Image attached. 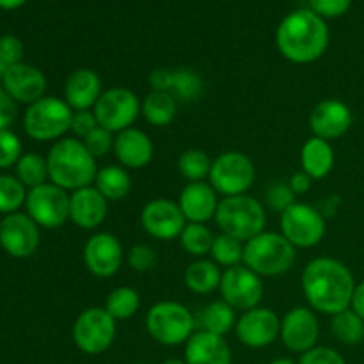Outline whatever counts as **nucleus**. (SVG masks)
I'll use <instances>...</instances> for the list:
<instances>
[{
    "label": "nucleus",
    "mask_w": 364,
    "mask_h": 364,
    "mask_svg": "<svg viewBox=\"0 0 364 364\" xmlns=\"http://www.w3.org/2000/svg\"><path fill=\"white\" fill-rule=\"evenodd\" d=\"M156 251L146 244H137L128 251V267L135 272H149L156 265Z\"/></svg>",
    "instance_id": "nucleus-42"
},
{
    "label": "nucleus",
    "mask_w": 364,
    "mask_h": 364,
    "mask_svg": "<svg viewBox=\"0 0 364 364\" xmlns=\"http://www.w3.org/2000/svg\"><path fill=\"white\" fill-rule=\"evenodd\" d=\"M25 2H27V0H0V9H18V7L23 6Z\"/></svg>",
    "instance_id": "nucleus-51"
},
{
    "label": "nucleus",
    "mask_w": 364,
    "mask_h": 364,
    "mask_svg": "<svg viewBox=\"0 0 364 364\" xmlns=\"http://www.w3.org/2000/svg\"><path fill=\"white\" fill-rule=\"evenodd\" d=\"M178 206L183 212L187 223L206 224L208 220L215 219L219 194L206 181H192L180 192Z\"/></svg>",
    "instance_id": "nucleus-22"
},
{
    "label": "nucleus",
    "mask_w": 364,
    "mask_h": 364,
    "mask_svg": "<svg viewBox=\"0 0 364 364\" xmlns=\"http://www.w3.org/2000/svg\"><path fill=\"white\" fill-rule=\"evenodd\" d=\"M208 180L217 194L224 196V198L242 196L255 183V164L242 151L220 153L212 162Z\"/></svg>",
    "instance_id": "nucleus-8"
},
{
    "label": "nucleus",
    "mask_w": 364,
    "mask_h": 364,
    "mask_svg": "<svg viewBox=\"0 0 364 364\" xmlns=\"http://www.w3.org/2000/svg\"><path fill=\"white\" fill-rule=\"evenodd\" d=\"M196 318L187 306L174 301H160L146 313L148 334L160 345L178 347L194 334Z\"/></svg>",
    "instance_id": "nucleus-6"
},
{
    "label": "nucleus",
    "mask_w": 364,
    "mask_h": 364,
    "mask_svg": "<svg viewBox=\"0 0 364 364\" xmlns=\"http://www.w3.org/2000/svg\"><path fill=\"white\" fill-rule=\"evenodd\" d=\"M71 334L80 352L89 355L103 354L116 340V320L105 308H87L77 316Z\"/></svg>",
    "instance_id": "nucleus-9"
},
{
    "label": "nucleus",
    "mask_w": 364,
    "mask_h": 364,
    "mask_svg": "<svg viewBox=\"0 0 364 364\" xmlns=\"http://www.w3.org/2000/svg\"><path fill=\"white\" fill-rule=\"evenodd\" d=\"M109 212V201L95 187L78 188L70 194V220L80 230H96L102 226Z\"/></svg>",
    "instance_id": "nucleus-21"
},
{
    "label": "nucleus",
    "mask_w": 364,
    "mask_h": 364,
    "mask_svg": "<svg viewBox=\"0 0 364 364\" xmlns=\"http://www.w3.org/2000/svg\"><path fill=\"white\" fill-rule=\"evenodd\" d=\"M102 78L91 68L75 70L64 84V102L73 112L92 110L102 96Z\"/></svg>",
    "instance_id": "nucleus-24"
},
{
    "label": "nucleus",
    "mask_w": 364,
    "mask_h": 364,
    "mask_svg": "<svg viewBox=\"0 0 364 364\" xmlns=\"http://www.w3.org/2000/svg\"><path fill=\"white\" fill-rule=\"evenodd\" d=\"M27 199V192L21 181L14 176H7L2 174L0 176V213H11L16 212Z\"/></svg>",
    "instance_id": "nucleus-38"
},
{
    "label": "nucleus",
    "mask_w": 364,
    "mask_h": 364,
    "mask_svg": "<svg viewBox=\"0 0 364 364\" xmlns=\"http://www.w3.org/2000/svg\"><path fill=\"white\" fill-rule=\"evenodd\" d=\"M141 112L153 127H167L178 112V100L171 92L149 91L142 100Z\"/></svg>",
    "instance_id": "nucleus-28"
},
{
    "label": "nucleus",
    "mask_w": 364,
    "mask_h": 364,
    "mask_svg": "<svg viewBox=\"0 0 364 364\" xmlns=\"http://www.w3.org/2000/svg\"><path fill=\"white\" fill-rule=\"evenodd\" d=\"M95 187L107 201H121L132 191V178L123 166H105L98 171Z\"/></svg>",
    "instance_id": "nucleus-29"
},
{
    "label": "nucleus",
    "mask_w": 364,
    "mask_h": 364,
    "mask_svg": "<svg viewBox=\"0 0 364 364\" xmlns=\"http://www.w3.org/2000/svg\"><path fill=\"white\" fill-rule=\"evenodd\" d=\"M297 247L276 231H263L244 244V265L262 277H277L294 267Z\"/></svg>",
    "instance_id": "nucleus-4"
},
{
    "label": "nucleus",
    "mask_w": 364,
    "mask_h": 364,
    "mask_svg": "<svg viewBox=\"0 0 364 364\" xmlns=\"http://www.w3.org/2000/svg\"><path fill=\"white\" fill-rule=\"evenodd\" d=\"M149 85H151V91L171 92L173 70H167V68H156V70H153L149 73Z\"/></svg>",
    "instance_id": "nucleus-48"
},
{
    "label": "nucleus",
    "mask_w": 364,
    "mask_h": 364,
    "mask_svg": "<svg viewBox=\"0 0 364 364\" xmlns=\"http://www.w3.org/2000/svg\"><path fill=\"white\" fill-rule=\"evenodd\" d=\"M212 162L208 153L203 149L191 148L183 151L178 159V171L185 180L192 181H205V178L210 176V169H212Z\"/></svg>",
    "instance_id": "nucleus-35"
},
{
    "label": "nucleus",
    "mask_w": 364,
    "mask_h": 364,
    "mask_svg": "<svg viewBox=\"0 0 364 364\" xmlns=\"http://www.w3.org/2000/svg\"><path fill=\"white\" fill-rule=\"evenodd\" d=\"M302 291L313 311L338 315L350 308L355 281L345 263L334 258H315L302 270Z\"/></svg>",
    "instance_id": "nucleus-1"
},
{
    "label": "nucleus",
    "mask_w": 364,
    "mask_h": 364,
    "mask_svg": "<svg viewBox=\"0 0 364 364\" xmlns=\"http://www.w3.org/2000/svg\"><path fill=\"white\" fill-rule=\"evenodd\" d=\"M153 142L146 132L139 128H127L119 132L114 141V155L124 169H142L153 160Z\"/></svg>",
    "instance_id": "nucleus-23"
},
{
    "label": "nucleus",
    "mask_w": 364,
    "mask_h": 364,
    "mask_svg": "<svg viewBox=\"0 0 364 364\" xmlns=\"http://www.w3.org/2000/svg\"><path fill=\"white\" fill-rule=\"evenodd\" d=\"M162 364H187L183 361V359H176V358H173V359H166V361H164Z\"/></svg>",
    "instance_id": "nucleus-53"
},
{
    "label": "nucleus",
    "mask_w": 364,
    "mask_h": 364,
    "mask_svg": "<svg viewBox=\"0 0 364 364\" xmlns=\"http://www.w3.org/2000/svg\"><path fill=\"white\" fill-rule=\"evenodd\" d=\"M141 226L156 240H173L180 238L181 231L187 226V219L178 203L159 198L144 205L141 212Z\"/></svg>",
    "instance_id": "nucleus-14"
},
{
    "label": "nucleus",
    "mask_w": 364,
    "mask_h": 364,
    "mask_svg": "<svg viewBox=\"0 0 364 364\" xmlns=\"http://www.w3.org/2000/svg\"><path fill=\"white\" fill-rule=\"evenodd\" d=\"M288 185H290V188L294 191L295 196H302V194H308L309 188H311L313 185V180L309 174L304 173V171H299V173L291 174Z\"/></svg>",
    "instance_id": "nucleus-49"
},
{
    "label": "nucleus",
    "mask_w": 364,
    "mask_h": 364,
    "mask_svg": "<svg viewBox=\"0 0 364 364\" xmlns=\"http://www.w3.org/2000/svg\"><path fill=\"white\" fill-rule=\"evenodd\" d=\"M141 308V295L132 287H117L107 295L105 309L114 320H130Z\"/></svg>",
    "instance_id": "nucleus-31"
},
{
    "label": "nucleus",
    "mask_w": 364,
    "mask_h": 364,
    "mask_svg": "<svg viewBox=\"0 0 364 364\" xmlns=\"http://www.w3.org/2000/svg\"><path fill=\"white\" fill-rule=\"evenodd\" d=\"M299 364H347L343 355L331 347H315L304 352L299 359Z\"/></svg>",
    "instance_id": "nucleus-45"
},
{
    "label": "nucleus",
    "mask_w": 364,
    "mask_h": 364,
    "mask_svg": "<svg viewBox=\"0 0 364 364\" xmlns=\"http://www.w3.org/2000/svg\"><path fill=\"white\" fill-rule=\"evenodd\" d=\"M4 89L7 95L20 103L32 105L38 100L45 98L46 91V77L41 70H38L32 64H14L6 71L2 78Z\"/></svg>",
    "instance_id": "nucleus-20"
},
{
    "label": "nucleus",
    "mask_w": 364,
    "mask_h": 364,
    "mask_svg": "<svg viewBox=\"0 0 364 364\" xmlns=\"http://www.w3.org/2000/svg\"><path fill=\"white\" fill-rule=\"evenodd\" d=\"M16 102L6 92V89H0V132L9 130L13 121L16 119Z\"/></svg>",
    "instance_id": "nucleus-47"
},
{
    "label": "nucleus",
    "mask_w": 364,
    "mask_h": 364,
    "mask_svg": "<svg viewBox=\"0 0 364 364\" xmlns=\"http://www.w3.org/2000/svg\"><path fill=\"white\" fill-rule=\"evenodd\" d=\"M205 89V82H203L201 75L196 71L188 70V68H180V70H173V85H171V95L181 102H194L203 95Z\"/></svg>",
    "instance_id": "nucleus-36"
},
{
    "label": "nucleus",
    "mask_w": 364,
    "mask_h": 364,
    "mask_svg": "<svg viewBox=\"0 0 364 364\" xmlns=\"http://www.w3.org/2000/svg\"><path fill=\"white\" fill-rule=\"evenodd\" d=\"M235 333L242 345L249 348H265L281 334V318L270 308H255L244 311L237 320Z\"/></svg>",
    "instance_id": "nucleus-15"
},
{
    "label": "nucleus",
    "mask_w": 364,
    "mask_h": 364,
    "mask_svg": "<svg viewBox=\"0 0 364 364\" xmlns=\"http://www.w3.org/2000/svg\"><path fill=\"white\" fill-rule=\"evenodd\" d=\"M114 141L116 137L112 135V132L107 130V128L98 127L84 139V146L87 148V151L95 156L96 160L103 159V156L109 155L110 151H114Z\"/></svg>",
    "instance_id": "nucleus-40"
},
{
    "label": "nucleus",
    "mask_w": 364,
    "mask_h": 364,
    "mask_svg": "<svg viewBox=\"0 0 364 364\" xmlns=\"http://www.w3.org/2000/svg\"><path fill=\"white\" fill-rule=\"evenodd\" d=\"M73 110L64 100L45 96L25 110V134L34 141H59L71 130Z\"/></svg>",
    "instance_id": "nucleus-7"
},
{
    "label": "nucleus",
    "mask_w": 364,
    "mask_h": 364,
    "mask_svg": "<svg viewBox=\"0 0 364 364\" xmlns=\"http://www.w3.org/2000/svg\"><path fill=\"white\" fill-rule=\"evenodd\" d=\"M350 309H354V311L364 320V281L363 283L355 284L354 295H352Z\"/></svg>",
    "instance_id": "nucleus-50"
},
{
    "label": "nucleus",
    "mask_w": 364,
    "mask_h": 364,
    "mask_svg": "<svg viewBox=\"0 0 364 364\" xmlns=\"http://www.w3.org/2000/svg\"><path fill=\"white\" fill-rule=\"evenodd\" d=\"M352 121H354V116H352V110L348 109L347 103L329 98L316 103L315 109L311 110L309 130L313 132V137L333 141V139H340L341 135L350 130Z\"/></svg>",
    "instance_id": "nucleus-19"
},
{
    "label": "nucleus",
    "mask_w": 364,
    "mask_h": 364,
    "mask_svg": "<svg viewBox=\"0 0 364 364\" xmlns=\"http://www.w3.org/2000/svg\"><path fill=\"white\" fill-rule=\"evenodd\" d=\"M183 361L187 364H231L233 354L223 336L199 329L185 343Z\"/></svg>",
    "instance_id": "nucleus-25"
},
{
    "label": "nucleus",
    "mask_w": 364,
    "mask_h": 364,
    "mask_svg": "<svg viewBox=\"0 0 364 364\" xmlns=\"http://www.w3.org/2000/svg\"><path fill=\"white\" fill-rule=\"evenodd\" d=\"M269 364H297L294 361V359H290V358H277V359H274L272 363H269Z\"/></svg>",
    "instance_id": "nucleus-52"
},
{
    "label": "nucleus",
    "mask_w": 364,
    "mask_h": 364,
    "mask_svg": "<svg viewBox=\"0 0 364 364\" xmlns=\"http://www.w3.org/2000/svg\"><path fill=\"white\" fill-rule=\"evenodd\" d=\"M213 220L220 233L230 235L240 242H249L265 231L267 212L265 206L251 196H230L219 201Z\"/></svg>",
    "instance_id": "nucleus-5"
},
{
    "label": "nucleus",
    "mask_w": 364,
    "mask_h": 364,
    "mask_svg": "<svg viewBox=\"0 0 364 364\" xmlns=\"http://www.w3.org/2000/svg\"><path fill=\"white\" fill-rule=\"evenodd\" d=\"M237 313L230 304L220 299V301H213L206 306L199 316V323H201V331L206 333L217 334V336H226L230 331L235 329L237 326Z\"/></svg>",
    "instance_id": "nucleus-30"
},
{
    "label": "nucleus",
    "mask_w": 364,
    "mask_h": 364,
    "mask_svg": "<svg viewBox=\"0 0 364 364\" xmlns=\"http://www.w3.org/2000/svg\"><path fill=\"white\" fill-rule=\"evenodd\" d=\"M281 235L294 247H316L326 237V219L322 213L306 203H294L279 219Z\"/></svg>",
    "instance_id": "nucleus-10"
},
{
    "label": "nucleus",
    "mask_w": 364,
    "mask_h": 364,
    "mask_svg": "<svg viewBox=\"0 0 364 364\" xmlns=\"http://www.w3.org/2000/svg\"><path fill=\"white\" fill-rule=\"evenodd\" d=\"M16 178L25 188H34L46 183L48 178V164L45 156L38 153H25L16 164Z\"/></svg>",
    "instance_id": "nucleus-34"
},
{
    "label": "nucleus",
    "mask_w": 364,
    "mask_h": 364,
    "mask_svg": "<svg viewBox=\"0 0 364 364\" xmlns=\"http://www.w3.org/2000/svg\"><path fill=\"white\" fill-rule=\"evenodd\" d=\"M0 245L13 258H28L39 247V226L27 213H11L0 223Z\"/></svg>",
    "instance_id": "nucleus-17"
},
{
    "label": "nucleus",
    "mask_w": 364,
    "mask_h": 364,
    "mask_svg": "<svg viewBox=\"0 0 364 364\" xmlns=\"http://www.w3.org/2000/svg\"><path fill=\"white\" fill-rule=\"evenodd\" d=\"M212 262H215L219 267H237L244 262V242L230 237V235H217L212 245Z\"/></svg>",
    "instance_id": "nucleus-37"
},
{
    "label": "nucleus",
    "mask_w": 364,
    "mask_h": 364,
    "mask_svg": "<svg viewBox=\"0 0 364 364\" xmlns=\"http://www.w3.org/2000/svg\"><path fill=\"white\" fill-rule=\"evenodd\" d=\"M98 119H96L92 110H78L73 112V119H71V132H73L75 139L84 141L95 128H98Z\"/></svg>",
    "instance_id": "nucleus-46"
},
{
    "label": "nucleus",
    "mask_w": 364,
    "mask_h": 364,
    "mask_svg": "<svg viewBox=\"0 0 364 364\" xmlns=\"http://www.w3.org/2000/svg\"><path fill=\"white\" fill-rule=\"evenodd\" d=\"M46 164L50 181L68 192L95 185L100 171L95 156L87 151L80 139L75 137L55 141L46 156Z\"/></svg>",
    "instance_id": "nucleus-3"
},
{
    "label": "nucleus",
    "mask_w": 364,
    "mask_h": 364,
    "mask_svg": "<svg viewBox=\"0 0 364 364\" xmlns=\"http://www.w3.org/2000/svg\"><path fill=\"white\" fill-rule=\"evenodd\" d=\"M295 201V194L290 188V185L283 183V181H276L274 185H270L265 192V205L269 206L272 212H287Z\"/></svg>",
    "instance_id": "nucleus-39"
},
{
    "label": "nucleus",
    "mask_w": 364,
    "mask_h": 364,
    "mask_svg": "<svg viewBox=\"0 0 364 364\" xmlns=\"http://www.w3.org/2000/svg\"><path fill=\"white\" fill-rule=\"evenodd\" d=\"M27 215L38 226L55 230L70 219V194L53 183H43L31 188L25 199Z\"/></svg>",
    "instance_id": "nucleus-12"
},
{
    "label": "nucleus",
    "mask_w": 364,
    "mask_h": 364,
    "mask_svg": "<svg viewBox=\"0 0 364 364\" xmlns=\"http://www.w3.org/2000/svg\"><path fill=\"white\" fill-rule=\"evenodd\" d=\"M82 255H84V263L89 272L100 279H109V277L116 276L124 262L121 242L114 235L105 233V231L89 237Z\"/></svg>",
    "instance_id": "nucleus-16"
},
{
    "label": "nucleus",
    "mask_w": 364,
    "mask_h": 364,
    "mask_svg": "<svg viewBox=\"0 0 364 364\" xmlns=\"http://www.w3.org/2000/svg\"><path fill=\"white\" fill-rule=\"evenodd\" d=\"M21 159V142L11 130L0 132V169L16 166Z\"/></svg>",
    "instance_id": "nucleus-41"
},
{
    "label": "nucleus",
    "mask_w": 364,
    "mask_h": 364,
    "mask_svg": "<svg viewBox=\"0 0 364 364\" xmlns=\"http://www.w3.org/2000/svg\"><path fill=\"white\" fill-rule=\"evenodd\" d=\"M213 240H215V235L206 224L187 223L180 235V244L183 251L194 258H203V256L210 255Z\"/></svg>",
    "instance_id": "nucleus-32"
},
{
    "label": "nucleus",
    "mask_w": 364,
    "mask_h": 364,
    "mask_svg": "<svg viewBox=\"0 0 364 364\" xmlns=\"http://www.w3.org/2000/svg\"><path fill=\"white\" fill-rule=\"evenodd\" d=\"M220 297L235 311H249L258 308L263 299L262 276L252 272L245 265H237L223 272L219 284Z\"/></svg>",
    "instance_id": "nucleus-13"
},
{
    "label": "nucleus",
    "mask_w": 364,
    "mask_h": 364,
    "mask_svg": "<svg viewBox=\"0 0 364 364\" xmlns=\"http://www.w3.org/2000/svg\"><path fill=\"white\" fill-rule=\"evenodd\" d=\"M141 100L132 89L112 87L102 92L100 100L96 102L95 112L100 127L114 132H123L132 128V124L141 116Z\"/></svg>",
    "instance_id": "nucleus-11"
},
{
    "label": "nucleus",
    "mask_w": 364,
    "mask_h": 364,
    "mask_svg": "<svg viewBox=\"0 0 364 364\" xmlns=\"http://www.w3.org/2000/svg\"><path fill=\"white\" fill-rule=\"evenodd\" d=\"M320 327L311 308H294L281 320V340L290 352L304 354L316 347Z\"/></svg>",
    "instance_id": "nucleus-18"
},
{
    "label": "nucleus",
    "mask_w": 364,
    "mask_h": 364,
    "mask_svg": "<svg viewBox=\"0 0 364 364\" xmlns=\"http://www.w3.org/2000/svg\"><path fill=\"white\" fill-rule=\"evenodd\" d=\"M301 166L313 181L329 176L334 167V149L329 141L320 137L308 139L301 149Z\"/></svg>",
    "instance_id": "nucleus-26"
},
{
    "label": "nucleus",
    "mask_w": 364,
    "mask_h": 364,
    "mask_svg": "<svg viewBox=\"0 0 364 364\" xmlns=\"http://www.w3.org/2000/svg\"><path fill=\"white\" fill-rule=\"evenodd\" d=\"M276 45L290 63H315L329 46V27L311 9H297L277 25Z\"/></svg>",
    "instance_id": "nucleus-2"
},
{
    "label": "nucleus",
    "mask_w": 364,
    "mask_h": 364,
    "mask_svg": "<svg viewBox=\"0 0 364 364\" xmlns=\"http://www.w3.org/2000/svg\"><path fill=\"white\" fill-rule=\"evenodd\" d=\"M352 6V0H309V9L320 18L343 16Z\"/></svg>",
    "instance_id": "nucleus-44"
},
{
    "label": "nucleus",
    "mask_w": 364,
    "mask_h": 364,
    "mask_svg": "<svg viewBox=\"0 0 364 364\" xmlns=\"http://www.w3.org/2000/svg\"><path fill=\"white\" fill-rule=\"evenodd\" d=\"M331 331L334 338L345 345H358L364 340V320L354 309H345L333 316Z\"/></svg>",
    "instance_id": "nucleus-33"
},
{
    "label": "nucleus",
    "mask_w": 364,
    "mask_h": 364,
    "mask_svg": "<svg viewBox=\"0 0 364 364\" xmlns=\"http://www.w3.org/2000/svg\"><path fill=\"white\" fill-rule=\"evenodd\" d=\"M23 43L14 36L0 38V64L9 70L14 64H20L23 59Z\"/></svg>",
    "instance_id": "nucleus-43"
},
{
    "label": "nucleus",
    "mask_w": 364,
    "mask_h": 364,
    "mask_svg": "<svg viewBox=\"0 0 364 364\" xmlns=\"http://www.w3.org/2000/svg\"><path fill=\"white\" fill-rule=\"evenodd\" d=\"M220 277H223V272L215 262L198 258L185 269L183 283L192 294L208 295L219 290Z\"/></svg>",
    "instance_id": "nucleus-27"
}]
</instances>
